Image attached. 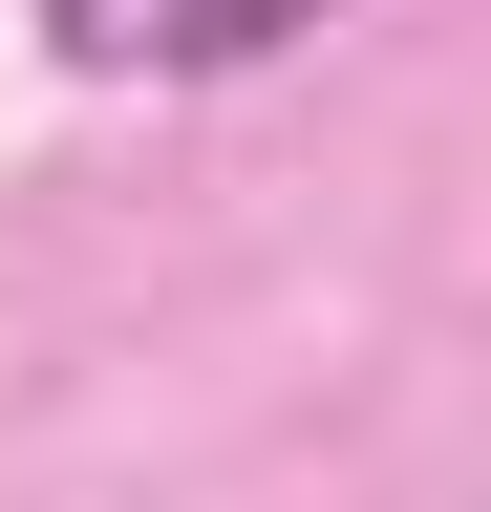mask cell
Here are the masks:
<instances>
[{
	"label": "cell",
	"instance_id": "6da1fadb",
	"mask_svg": "<svg viewBox=\"0 0 491 512\" xmlns=\"http://www.w3.org/2000/svg\"><path fill=\"white\" fill-rule=\"evenodd\" d=\"M342 0H43V43L86 64V86H235V64L321 43Z\"/></svg>",
	"mask_w": 491,
	"mask_h": 512
}]
</instances>
